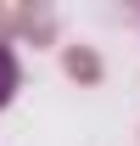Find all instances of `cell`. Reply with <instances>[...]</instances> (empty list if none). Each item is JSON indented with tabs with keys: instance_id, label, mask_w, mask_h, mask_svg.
Returning <instances> with one entry per match:
<instances>
[{
	"instance_id": "1",
	"label": "cell",
	"mask_w": 140,
	"mask_h": 146,
	"mask_svg": "<svg viewBox=\"0 0 140 146\" xmlns=\"http://www.w3.org/2000/svg\"><path fill=\"white\" fill-rule=\"evenodd\" d=\"M56 34V17L45 6H0V45H11V39H51Z\"/></svg>"
},
{
	"instance_id": "2",
	"label": "cell",
	"mask_w": 140,
	"mask_h": 146,
	"mask_svg": "<svg viewBox=\"0 0 140 146\" xmlns=\"http://www.w3.org/2000/svg\"><path fill=\"white\" fill-rule=\"evenodd\" d=\"M62 73H67L73 84H101L106 79V62L95 45H62Z\"/></svg>"
},
{
	"instance_id": "3",
	"label": "cell",
	"mask_w": 140,
	"mask_h": 146,
	"mask_svg": "<svg viewBox=\"0 0 140 146\" xmlns=\"http://www.w3.org/2000/svg\"><path fill=\"white\" fill-rule=\"evenodd\" d=\"M17 84H22V68H17V51H11V45H0V112L11 107V96H17Z\"/></svg>"
}]
</instances>
